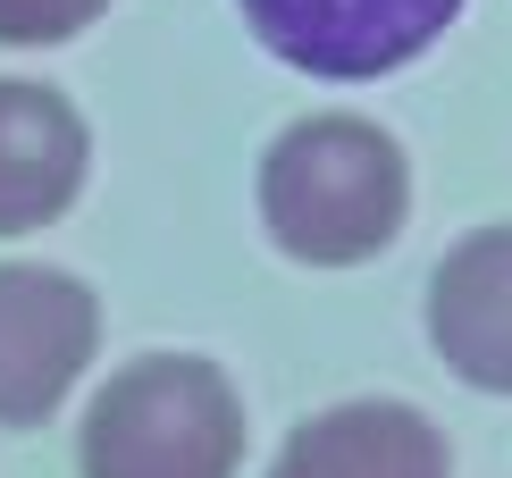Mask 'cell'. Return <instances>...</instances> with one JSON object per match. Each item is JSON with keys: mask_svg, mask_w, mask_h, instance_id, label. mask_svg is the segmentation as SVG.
Segmentation results:
<instances>
[{"mask_svg": "<svg viewBox=\"0 0 512 478\" xmlns=\"http://www.w3.org/2000/svg\"><path fill=\"white\" fill-rule=\"evenodd\" d=\"M412 219V168L387 126L353 110L294 118L261 160V227L303 269H361Z\"/></svg>", "mask_w": 512, "mask_h": 478, "instance_id": "cell-1", "label": "cell"}, {"mask_svg": "<svg viewBox=\"0 0 512 478\" xmlns=\"http://www.w3.org/2000/svg\"><path fill=\"white\" fill-rule=\"evenodd\" d=\"M244 395L202 353H143L110 369L76 428L84 478H236Z\"/></svg>", "mask_w": 512, "mask_h": 478, "instance_id": "cell-2", "label": "cell"}, {"mask_svg": "<svg viewBox=\"0 0 512 478\" xmlns=\"http://www.w3.org/2000/svg\"><path fill=\"white\" fill-rule=\"evenodd\" d=\"M269 59L328 84L395 76L462 17V0H236Z\"/></svg>", "mask_w": 512, "mask_h": 478, "instance_id": "cell-3", "label": "cell"}, {"mask_svg": "<svg viewBox=\"0 0 512 478\" xmlns=\"http://www.w3.org/2000/svg\"><path fill=\"white\" fill-rule=\"evenodd\" d=\"M101 344V302L84 277L42 269V260H9L0 269V428H34L68 403Z\"/></svg>", "mask_w": 512, "mask_h": 478, "instance_id": "cell-4", "label": "cell"}, {"mask_svg": "<svg viewBox=\"0 0 512 478\" xmlns=\"http://www.w3.org/2000/svg\"><path fill=\"white\" fill-rule=\"evenodd\" d=\"M84 135L76 101L59 84L34 76H0V235H34L84 193Z\"/></svg>", "mask_w": 512, "mask_h": 478, "instance_id": "cell-5", "label": "cell"}, {"mask_svg": "<svg viewBox=\"0 0 512 478\" xmlns=\"http://www.w3.org/2000/svg\"><path fill=\"white\" fill-rule=\"evenodd\" d=\"M429 344L462 386L512 395V227H479L429 277Z\"/></svg>", "mask_w": 512, "mask_h": 478, "instance_id": "cell-6", "label": "cell"}, {"mask_svg": "<svg viewBox=\"0 0 512 478\" xmlns=\"http://www.w3.org/2000/svg\"><path fill=\"white\" fill-rule=\"evenodd\" d=\"M445 437L429 411L395 403V395H361L303 420L286 437L269 478H445Z\"/></svg>", "mask_w": 512, "mask_h": 478, "instance_id": "cell-7", "label": "cell"}, {"mask_svg": "<svg viewBox=\"0 0 512 478\" xmlns=\"http://www.w3.org/2000/svg\"><path fill=\"white\" fill-rule=\"evenodd\" d=\"M101 9H110V0H0V42H17V51H34V42H68V34L93 26Z\"/></svg>", "mask_w": 512, "mask_h": 478, "instance_id": "cell-8", "label": "cell"}]
</instances>
